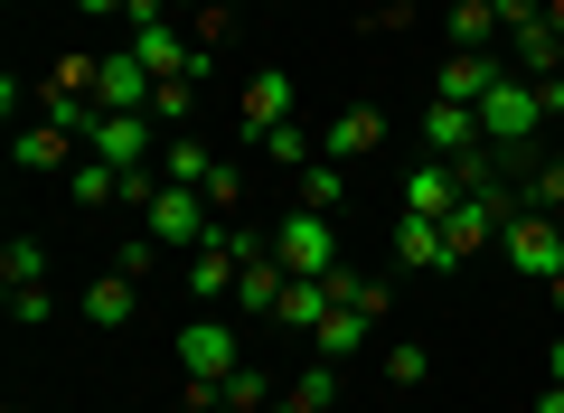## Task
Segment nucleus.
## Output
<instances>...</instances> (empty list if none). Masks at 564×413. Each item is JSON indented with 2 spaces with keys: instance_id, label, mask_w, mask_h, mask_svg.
Segmentation results:
<instances>
[{
  "instance_id": "obj_1",
  "label": "nucleus",
  "mask_w": 564,
  "mask_h": 413,
  "mask_svg": "<svg viewBox=\"0 0 564 413\" xmlns=\"http://www.w3.org/2000/svg\"><path fill=\"white\" fill-rule=\"evenodd\" d=\"M141 236L170 244V254H198V244L217 236V207H207V188H180V178H161V197L141 207Z\"/></svg>"
},
{
  "instance_id": "obj_2",
  "label": "nucleus",
  "mask_w": 564,
  "mask_h": 413,
  "mask_svg": "<svg viewBox=\"0 0 564 413\" xmlns=\"http://www.w3.org/2000/svg\"><path fill=\"white\" fill-rule=\"evenodd\" d=\"M170 357H180V376H198V385H217V376L245 367V329L226 311H198L180 338H170Z\"/></svg>"
},
{
  "instance_id": "obj_3",
  "label": "nucleus",
  "mask_w": 564,
  "mask_h": 413,
  "mask_svg": "<svg viewBox=\"0 0 564 413\" xmlns=\"http://www.w3.org/2000/svg\"><path fill=\"white\" fill-rule=\"evenodd\" d=\"M273 254H282V273L321 282V273H339V226H329L321 207H292V217L273 226Z\"/></svg>"
},
{
  "instance_id": "obj_4",
  "label": "nucleus",
  "mask_w": 564,
  "mask_h": 413,
  "mask_svg": "<svg viewBox=\"0 0 564 413\" xmlns=\"http://www.w3.org/2000/svg\"><path fill=\"white\" fill-rule=\"evenodd\" d=\"M499 244H508V263H518L527 282H555L564 273V226L545 217V207H527V197H518V217L499 226Z\"/></svg>"
},
{
  "instance_id": "obj_5",
  "label": "nucleus",
  "mask_w": 564,
  "mask_h": 413,
  "mask_svg": "<svg viewBox=\"0 0 564 413\" xmlns=\"http://www.w3.org/2000/svg\"><path fill=\"white\" fill-rule=\"evenodd\" d=\"M161 122H151V113H95V122H85V151H95V160H113V170H141V160H161Z\"/></svg>"
},
{
  "instance_id": "obj_6",
  "label": "nucleus",
  "mask_w": 564,
  "mask_h": 413,
  "mask_svg": "<svg viewBox=\"0 0 564 413\" xmlns=\"http://www.w3.org/2000/svg\"><path fill=\"white\" fill-rule=\"evenodd\" d=\"M151 66L132 57V47H113V57H95V113H151Z\"/></svg>"
},
{
  "instance_id": "obj_7",
  "label": "nucleus",
  "mask_w": 564,
  "mask_h": 413,
  "mask_svg": "<svg viewBox=\"0 0 564 413\" xmlns=\"http://www.w3.org/2000/svg\"><path fill=\"white\" fill-rule=\"evenodd\" d=\"M132 57L151 66V85H180V76L198 85V66H207V57H198V39H180L170 20H161V29H132Z\"/></svg>"
},
{
  "instance_id": "obj_8",
  "label": "nucleus",
  "mask_w": 564,
  "mask_h": 413,
  "mask_svg": "<svg viewBox=\"0 0 564 413\" xmlns=\"http://www.w3.org/2000/svg\"><path fill=\"white\" fill-rule=\"evenodd\" d=\"M462 151H480V113L470 104H423V160H462Z\"/></svg>"
},
{
  "instance_id": "obj_9",
  "label": "nucleus",
  "mask_w": 564,
  "mask_h": 413,
  "mask_svg": "<svg viewBox=\"0 0 564 413\" xmlns=\"http://www.w3.org/2000/svg\"><path fill=\"white\" fill-rule=\"evenodd\" d=\"M452 207H462L452 160H414V170H404V207H395V217H452Z\"/></svg>"
},
{
  "instance_id": "obj_10",
  "label": "nucleus",
  "mask_w": 564,
  "mask_h": 413,
  "mask_svg": "<svg viewBox=\"0 0 564 413\" xmlns=\"http://www.w3.org/2000/svg\"><path fill=\"white\" fill-rule=\"evenodd\" d=\"M499 76H508V66L489 57V47H462V57H443V76H433V95H443V104H470V113H480V95H489Z\"/></svg>"
},
{
  "instance_id": "obj_11",
  "label": "nucleus",
  "mask_w": 564,
  "mask_h": 413,
  "mask_svg": "<svg viewBox=\"0 0 564 413\" xmlns=\"http://www.w3.org/2000/svg\"><path fill=\"white\" fill-rule=\"evenodd\" d=\"M282 292H292V273H282L273 244H263V254H245V273H236V311H245V319H273Z\"/></svg>"
},
{
  "instance_id": "obj_12",
  "label": "nucleus",
  "mask_w": 564,
  "mask_h": 413,
  "mask_svg": "<svg viewBox=\"0 0 564 413\" xmlns=\"http://www.w3.org/2000/svg\"><path fill=\"white\" fill-rule=\"evenodd\" d=\"M10 160H20L29 178H66V170H76V132H57V122H29V132L10 141Z\"/></svg>"
},
{
  "instance_id": "obj_13",
  "label": "nucleus",
  "mask_w": 564,
  "mask_h": 413,
  "mask_svg": "<svg viewBox=\"0 0 564 413\" xmlns=\"http://www.w3.org/2000/svg\"><path fill=\"white\" fill-rule=\"evenodd\" d=\"M282 122H292V76H282V66H263V76H245V132H282Z\"/></svg>"
},
{
  "instance_id": "obj_14",
  "label": "nucleus",
  "mask_w": 564,
  "mask_h": 413,
  "mask_svg": "<svg viewBox=\"0 0 564 413\" xmlns=\"http://www.w3.org/2000/svg\"><path fill=\"white\" fill-rule=\"evenodd\" d=\"M377 141H386V113H377V104H348V113L321 132V151H329V160H367Z\"/></svg>"
},
{
  "instance_id": "obj_15",
  "label": "nucleus",
  "mask_w": 564,
  "mask_h": 413,
  "mask_svg": "<svg viewBox=\"0 0 564 413\" xmlns=\"http://www.w3.org/2000/svg\"><path fill=\"white\" fill-rule=\"evenodd\" d=\"M395 254L414 273H452V244H443V217H395Z\"/></svg>"
},
{
  "instance_id": "obj_16",
  "label": "nucleus",
  "mask_w": 564,
  "mask_h": 413,
  "mask_svg": "<svg viewBox=\"0 0 564 413\" xmlns=\"http://www.w3.org/2000/svg\"><path fill=\"white\" fill-rule=\"evenodd\" d=\"M132 311H141L132 273H104V282H85V319H95V329H132Z\"/></svg>"
},
{
  "instance_id": "obj_17",
  "label": "nucleus",
  "mask_w": 564,
  "mask_h": 413,
  "mask_svg": "<svg viewBox=\"0 0 564 413\" xmlns=\"http://www.w3.org/2000/svg\"><path fill=\"white\" fill-rule=\"evenodd\" d=\"M367 329H377L367 311H348V301H329V319L311 329V348H321V357H358V348H367Z\"/></svg>"
},
{
  "instance_id": "obj_18",
  "label": "nucleus",
  "mask_w": 564,
  "mask_h": 413,
  "mask_svg": "<svg viewBox=\"0 0 564 413\" xmlns=\"http://www.w3.org/2000/svg\"><path fill=\"white\" fill-rule=\"evenodd\" d=\"M273 319H282V329H302V338H311V329L329 319V273H321V282H302V273H292V292H282V311H273Z\"/></svg>"
},
{
  "instance_id": "obj_19",
  "label": "nucleus",
  "mask_w": 564,
  "mask_h": 413,
  "mask_svg": "<svg viewBox=\"0 0 564 413\" xmlns=\"http://www.w3.org/2000/svg\"><path fill=\"white\" fill-rule=\"evenodd\" d=\"M66 197H76V207H113V197H122V170H113V160H95V151H85L76 170H66Z\"/></svg>"
},
{
  "instance_id": "obj_20",
  "label": "nucleus",
  "mask_w": 564,
  "mask_h": 413,
  "mask_svg": "<svg viewBox=\"0 0 564 413\" xmlns=\"http://www.w3.org/2000/svg\"><path fill=\"white\" fill-rule=\"evenodd\" d=\"M161 178H180V188H207V178H217V160H207L188 132H170V141H161Z\"/></svg>"
},
{
  "instance_id": "obj_21",
  "label": "nucleus",
  "mask_w": 564,
  "mask_h": 413,
  "mask_svg": "<svg viewBox=\"0 0 564 413\" xmlns=\"http://www.w3.org/2000/svg\"><path fill=\"white\" fill-rule=\"evenodd\" d=\"M339 197H348V160H311V170H302V207H321V217H329V207H339Z\"/></svg>"
},
{
  "instance_id": "obj_22",
  "label": "nucleus",
  "mask_w": 564,
  "mask_h": 413,
  "mask_svg": "<svg viewBox=\"0 0 564 413\" xmlns=\"http://www.w3.org/2000/svg\"><path fill=\"white\" fill-rule=\"evenodd\" d=\"M452 39H462V47L508 39V29H499V0H462V10H452Z\"/></svg>"
},
{
  "instance_id": "obj_23",
  "label": "nucleus",
  "mask_w": 564,
  "mask_h": 413,
  "mask_svg": "<svg viewBox=\"0 0 564 413\" xmlns=\"http://www.w3.org/2000/svg\"><path fill=\"white\" fill-rule=\"evenodd\" d=\"M329 404H339V376H329V357H321V367H311L292 394H282V413H329Z\"/></svg>"
},
{
  "instance_id": "obj_24",
  "label": "nucleus",
  "mask_w": 564,
  "mask_h": 413,
  "mask_svg": "<svg viewBox=\"0 0 564 413\" xmlns=\"http://www.w3.org/2000/svg\"><path fill=\"white\" fill-rule=\"evenodd\" d=\"M329 301H348V311H367V319H386V282H367V273H329Z\"/></svg>"
},
{
  "instance_id": "obj_25",
  "label": "nucleus",
  "mask_w": 564,
  "mask_h": 413,
  "mask_svg": "<svg viewBox=\"0 0 564 413\" xmlns=\"http://www.w3.org/2000/svg\"><path fill=\"white\" fill-rule=\"evenodd\" d=\"M273 394H263V376L254 367H236V376H217V413H263Z\"/></svg>"
},
{
  "instance_id": "obj_26",
  "label": "nucleus",
  "mask_w": 564,
  "mask_h": 413,
  "mask_svg": "<svg viewBox=\"0 0 564 413\" xmlns=\"http://www.w3.org/2000/svg\"><path fill=\"white\" fill-rule=\"evenodd\" d=\"M188 113H198V85H161V95H151V122H161V132H188Z\"/></svg>"
},
{
  "instance_id": "obj_27",
  "label": "nucleus",
  "mask_w": 564,
  "mask_h": 413,
  "mask_svg": "<svg viewBox=\"0 0 564 413\" xmlns=\"http://www.w3.org/2000/svg\"><path fill=\"white\" fill-rule=\"evenodd\" d=\"M0 282H47V244H39V236H10V254H0Z\"/></svg>"
},
{
  "instance_id": "obj_28",
  "label": "nucleus",
  "mask_w": 564,
  "mask_h": 413,
  "mask_svg": "<svg viewBox=\"0 0 564 413\" xmlns=\"http://www.w3.org/2000/svg\"><path fill=\"white\" fill-rule=\"evenodd\" d=\"M263 151H273L282 170H311V160H321V151H311V132H302V122H282V132H263Z\"/></svg>"
},
{
  "instance_id": "obj_29",
  "label": "nucleus",
  "mask_w": 564,
  "mask_h": 413,
  "mask_svg": "<svg viewBox=\"0 0 564 413\" xmlns=\"http://www.w3.org/2000/svg\"><path fill=\"white\" fill-rule=\"evenodd\" d=\"M386 376H395V385H423V376H433V357H423L414 338H395V348H386Z\"/></svg>"
},
{
  "instance_id": "obj_30",
  "label": "nucleus",
  "mask_w": 564,
  "mask_h": 413,
  "mask_svg": "<svg viewBox=\"0 0 564 413\" xmlns=\"http://www.w3.org/2000/svg\"><path fill=\"white\" fill-rule=\"evenodd\" d=\"M527 207H545V217H555V207H564V160H545V170L527 178Z\"/></svg>"
},
{
  "instance_id": "obj_31",
  "label": "nucleus",
  "mask_w": 564,
  "mask_h": 413,
  "mask_svg": "<svg viewBox=\"0 0 564 413\" xmlns=\"http://www.w3.org/2000/svg\"><path fill=\"white\" fill-rule=\"evenodd\" d=\"M10 319H20V329H39V319H47V292H39V282H10Z\"/></svg>"
},
{
  "instance_id": "obj_32",
  "label": "nucleus",
  "mask_w": 564,
  "mask_h": 413,
  "mask_svg": "<svg viewBox=\"0 0 564 413\" xmlns=\"http://www.w3.org/2000/svg\"><path fill=\"white\" fill-rule=\"evenodd\" d=\"M161 254H170V244H151V236H132V244H122V263H113V273H132V282H141V273H151V263H161Z\"/></svg>"
},
{
  "instance_id": "obj_33",
  "label": "nucleus",
  "mask_w": 564,
  "mask_h": 413,
  "mask_svg": "<svg viewBox=\"0 0 564 413\" xmlns=\"http://www.w3.org/2000/svg\"><path fill=\"white\" fill-rule=\"evenodd\" d=\"M170 10H180V0H122V29H161Z\"/></svg>"
},
{
  "instance_id": "obj_34",
  "label": "nucleus",
  "mask_w": 564,
  "mask_h": 413,
  "mask_svg": "<svg viewBox=\"0 0 564 413\" xmlns=\"http://www.w3.org/2000/svg\"><path fill=\"white\" fill-rule=\"evenodd\" d=\"M545 20V0H499V29H508V39H518V29H536Z\"/></svg>"
},
{
  "instance_id": "obj_35",
  "label": "nucleus",
  "mask_w": 564,
  "mask_h": 413,
  "mask_svg": "<svg viewBox=\"0 0 564 413\" xmlns=\"http://www.w3.org/2000/svg\"><path fill=\"white\" fill-rule=\"evenodd\" d=\"M236 197H245V178H236V170H226V160H217V178H207V207H217V217H226Z\"/></svg>"
},
{
  "instance_id": "obj_36",
  "label": "nucleus",
  "mask_w": 564,
  "mask_h": 413,
  "mask_svg": "<svg viewBox=\"0 0 564 413\" xmlns=\"http://www.w3.org/2000/svg\"><path fill=\"white\" fill-rule=\"evenodd\" d=\"M536 413H564V385H555V376H545V394H536Z\"/></svg>"
},
{
  "instance_id": "obj_37",
  "label": "nucleus",
  "mask_w": 564,
  "mask_h": 413,
  "mask_svg": "<svg viewBox=\"0 0 564 413\" xmlns=\"http://www.w3.org/2000/svg\"><path fill=\"white\" fill-rule=\"evenodd\" d=\"M76 10H85V20H113V10H122V0H76Z\"/></svg>"
},
{
  "instance_id": "obj_38",
  "label": "nucleus",
  "mask_w": 564,
  "mask_h": 413,
  "mask_svg": "<svg viewBox=\"0 0 564 413\" xmlns=\"http://www.w3.org/2000/svg\"><path fill=\"white\" fill-rule=\"evenodd\" d=\"M545 376H555V385H564V338H555V348H545Z\"/></svg>"
},
{
  "instance_id": "obj_39",
  "label": "nucleus",
  "mask_w": 564,
  "mask_h": 413,
  "mask_svg": "<svg viewBox=\"0 0 564 413\" xmlns=\"http://www.w3.org/2000/svg\"><path fill=\"white\" fill-rule=\"evenodd\" d=\"M545 29H555V39H564V0H545Z\"/></svg>"
}]
</instances>
